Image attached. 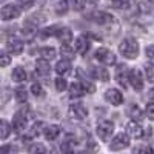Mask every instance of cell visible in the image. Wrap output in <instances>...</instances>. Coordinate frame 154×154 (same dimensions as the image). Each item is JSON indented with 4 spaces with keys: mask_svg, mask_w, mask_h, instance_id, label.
<instances>
[{
    "mask_svg": "<svg viewBox=\"0 0 154 154\" xmlns=\"http://www.w3.org/2000/svg\"><path fill=\"white\" fill-rule=\"evenodd\" d=\"M120 54L126 59H136L139 56V43L136 38L133 37H126L122 40L120 46H119Z\"/></svg>",
    "mask_w": 154,
    "mask_h": 154,
    "instance_id": "cell-1",
    "label": "cell"
},
{
    "mask_svg": "<svg viewBox=\"0 0 154 154\" xmlns=\"http://www.w3.org/2000/svg\"><path fill=\"white\" fill-rule=\"evenodd\" d=\"M114 133V123L109 122V120H102L99 125H97V134L99 137L103 140V142H108V140L111 139Z\"/></svg>",
    "mask_w": 154,
    "mask_h": 154,
    "instance_id": "cell-2",
    "label": "cell"
},
{
    "mask_svg": "<svg viewBox=\"0 0 154 154\" xmlns=\"http://www.w3.org/2000/svg\"><path fill=\"white\" fill-rule=\"evenodd\" d=\"M94 57L100 63H103V65H114V63H116V56L111 53L109 49H106V48H99L96 51Z\"/></svg>",
    "mask_w": 154,
    "mask_h": 154,
    "instance_id": "cell-3",
    "label": "cell"
},
{
    "mask_svg": "<svg viewBox=\"0 0 154 154\" xmlns=\"http://www.w3.org/2000/svg\"><path fill=\"white\" fill-rule=\"evenodd\" d=\"M116 80H117V83L122 88L128 86V82H130V71H128V66L123 65V63L119 65L117 69H116Z\"/></svg>",
    "mask_w": 154,
    "mask_h": 154,
    "instance_id": "cell-4",
    "label": "cell"
},
{
    "mask_svg": "<svg viewBox=\"0 0 154 154\" xmlns=\"http://www.w3.org/2000/svg\"><path fill=\"white\" fill-rule=\"evenodd\" d=\"M128 145H130V137H128V134H123V133H122V134H117V136L112 139L109 148L114 149V151H119V149L126 148Z\"/></svg>",
    "mask_w": 154,
    "mask_h": 154,
    "instance_id": "cell-5",
    "label": "cell"
},
{
    "mask_svg": "<svg viewBox=\"0 0 154 154\" xmlns=\"http://www.w3.org/2000/svg\"><path fill=\"white\" fill-rule=\"evenodd\" d=\"M69 116L75 120H83L88 116V109L82 103H74V105L69 106Z\"/></svg>",
    "mask_w": 154,
    "mask_h": 154,
    "instance_id": "cell-6",
    "label": "cell"
},
{
    "mask_svg": "<svg viewBox=\"0 0 154 154\" xmlns=\"http://www.w3.org/2000/svg\"><path fill=\"white\" fill-rule=\"evenodd\" d=\"M25 126H26V112L25 109H20L14 114V119H12V128L16 131H23Z\"/></svg>",
    "mask_w": 154,
    "mask_h": 154,
    "instance_id": "cell-7",
    "label": "cell"
},
{
    "mask_svg": "<svg viewBox=\"0 0 154 154\" xmlns=\"http://www.w3.org/2000/svg\"><path fill=\"white\" fill-rule=\"evenodd\" d=\"M105 99H106V102H109V103H111V105H114V106L122 105V102H123V96H122V93H119L117 89H114V88L106 89V93H105Z\"/></svg>",
    "mask_w": 154,
    "mask_h": 154,
    "instance_id": "cell-8",
    "label": "cell"
},
{
    "mask_svg": "<svg viewBox=\"0 0 154 154\" xmlns=\"http://www.w3.org/2000/svg\"><path fill=\"white\" fill-rule=\"evenodd\" d=\"M19 16H20V9L16 5H5L2 8V19L5 22L12 20V19H17Z\"/></svg>",
    "mask_w": 154,
    "mask_h": 154,
    "instance_id": "cell-9",
    "label": "cell"
},
{
    "mask_svg": "<svg viewBox=\"0 0 154 154\" xmlns=\"http://www.w3.org/2000/svg\"><path fill=\"white\" fill-rule=\"evenodd\" d=\"M89 19H91L93 22L99 23V25H108L112 22V16L108 14V12H103V11H96L93 12V14H89Z\"/></svg>",
    "mask_w": 154,
    "mask_h": 154,
    "instance_id": "cell-10",
    "label": "cell"
},
{
    "mask_svg": "<svg viewBox=\"0 0 154 154\" xmlns=\"http://www.w3.org/2000/svg\"><path fill=\"white\" fill-rule=\"evenodd\" d=\"M130 83L133 85V88L136 91H140L143 88V77H142V72L139 69H133L130 72Z\"/></svg>",
    "mask_w": 154,
    "mask_h": 154,
    "instance_id": "cell-11",
    "label": "cell"
},
{
    "mask_svg": "<svg viewBox=\"0 0 154 154\" xmlns=\"http://www.w3.org/2000/svg\"><path fill=\"white\" fill-rule=\"evenodd\" d=\"M6 51L11 56H19L23 51V43L19 38H9L8 43H6Z\"/></svg>",
    "mask_w": 154,
    "mask_h": 154,
    "instance_id": "cell-12",
    "label": "cell"
},
{
    "mask_svg": "<svg viewBox=\"0 0 154 154\" xmlns=\"http://www.w3.org/2000/svg\"><path fill=\"white\" fill-rule=\"evenodd\" d=\"M74 46H75V49H77L79 54H86L89 46H91V43H89V38L86 35H80V37H77Z\"/></svg>",
    "mask_w": 154,
    "mask_h": 154,
    "instance_id": "cell-13",
    "label": "cell"
},
{
    "mask_svg": "<svg viewBox=\"0 0 154 154\" xmlns=\"http://www.w3.org/2000/svg\"><path fill=\"white\" fill-rule=\"evenodd\" d=\"M126 133H128V136H131V137H142L143 136V128L140 126V123L137 122V120H133V122H130L128 123V126H126Z\"/></svg>",
    "mask_w": 154,
    "mask_h": 154,
    "instance_id": "cell-14",
    "label": "cell"
},
{
    "mask_svg": "<svg viewBox=\"0 0 154 154\" xmlns=\"http://www.w3.org/2000/svg\"><path fill=\"white\" fill-rule=\"evenodd\" d=\"M56 37L62 42V45H63V43H71V40H72V32H71L69 28L59 26V29H57V32H56Z\"/></svg>",
    "mask_w": 154,
    "mask_h": 154,
    "instance_id": "cell-15",
    "label": "cell"
},
{
    "mask_svg": "<svg viewBox=\"0 0 154 154\" xmlns=\"http://www.w3.org/2000/svg\"><path fill=\"white\" fill-rule=\"evenodd\" d=\"M85 93H88V89L85 86V82H75L69 86V96L71 97H80Z\"/></svg>",
    "mask_w": 154,
    "mask_h": 154,
    "instance_id": "cell-16",
    "label": "cell"
},
{
    "mask_svg": "<svg viewBox=\"0 0 154 154\" xmlns=\"http://www.w3.org/2000/svg\"><path fill=\"white\" fill-rule=\"evenodd\" d=\"M35 71L38 75H49L51 72V66H49V62L48 60H43L40 59L37 62V65H35Z\"/></svg>",
    "mask_w": 154,
    "mask_h": 154,
    "instance_id": "cell-17",
    "label": "cell"
},
{
    "mask_svg": "<svg viewBox=\"0 0 154 154\" xmlns=\"http://www.w3.org/2000/svg\"><path fill=\"white\" fill-rule=\"evenodd\" d=\"M43 134H45V137L48 140H56L59 137V134H60V128L57 125H49V126H46L43 130Z\"/></svg>",
    "mask_w": 154,
    "mask_h": 154,
    "instance_id": "cell-18",
    "label": "cell"
},
{
    "mask_svg": "<svg viewBox=\"0 0 154 154\" xmlns=\"http://www.w3.org/2000/svg\"><path fill=\"white\" fill-rule=\"evenodd\" d=\"M56 72L57 74H60V75H66V74H69L71 72V63H69V60H60L57 65H56Z\"/></svg>",
    "mask_w": 154,
    "mask_h": 154,
    "instance_id": "cell-19",
    "label": "cell"
},
{
    "mask_svg": "<svg viewBox=\"0 0 154 154\" xmlns=\"http://www.w3.org/2000/svg\"><path fill=\"white\" fill-rule=\"evenodd\" d=\"M77 53V49H75V46H69V43H63L62 45V48H60V54L65 57L66 60H69V59H74V54Z\"/></svg>",
    "mask_w": 154,
    "mask_h": 154,
    "instance_id": "cell-20",
    "label": "cell"
},
{
    "mask_svg": "<svg viewBox=\"0 0 154 154\" xmlns=\"http://www.w3.org/2000/svg\"><path fill=\"white\" fill-rule=\"evenodd\" d=\"M38 57L40 59H43V60H48V62H51L54 57H56V49L54 48H49V46H46V48H42V49H38Z\"/></svg>",
    "mask_w": 154,
    "mask_h": 154,
    "instance_id": "cell-21",
    "label": "cell"
},
{
    "mask_svg": "<svg viewBox=\"0 0 154 154\" xmlns=\"http://www.w3.org/2000/svg\"><path fill=\"white\" fill-rule=\"evenodd\" d=\"M12 80H14V82H19V83L26 80V72H25V69L20 68V66L14 68V71H12Z\"/></svg>",
    "mask_w": 154,
    "mask_h": 154,
    "instance_id": "cell-22",
    "label": "cell"
},
{
    "mask_svg": "<svg viewBox=\"0 0 154 154\" xmlns=\"http://www.w3.org/2000/svg\"><path fill=\"white\" fill-rule=\"evenodd\" d=\"M93 75L102 82H108V71L105 68H93Z\"/></svg>",
    "mask_w": 154,
    "mask_h": 154,
    "instance_id": "cell-23",
    "label": "cell"
},
{
    "mask_svg": "<svg viewBox=\"0 0 154 154\" xmlns=\"http://www.w3.org/2000/svg\"><path fill=\"white\" fill-rule=\"evenodd\" d=\"M128 116H130L133 120H137L139 122L140 119H142V111L139 109L137 105H131L130 108H128Z\"/></svg>",
    "mask_w": 154,
    "mask_h": 154,
    "instance_id": "cell-24",
    "label": "cell"
},
{
    "mask_svg": "<svg viewBox=\"0 0 154 154\" xmlns=\"http://www.w3.org/2000/svg\"><path fill=\"white\" fill-rule=\"evenodd\" d=\"M69 9L68 6V0H60V2H57L56 5V12L59 16H63V14H66V11Z\"/></svg>",
    "mask_w": 154,
    "mask_h": 154,
    "instance_id": "cell-25",
    "label": "cell"
},
{
    "mask_svg": "<svg viewBox=\"0 0 154 154\" xmlns=\"http://www.w3.org/2000/svg\"><path fill=\"white\" fill-rule=\"evenodd\" d=\"M16 100L19 103H25V102L28 100V93L25 88H17L16 89Z\"/></svg>",
    "mask_w": 154,
    "mask_h": 154,
    "instance_id": "cell-26",
    "label": "cell"
},
{
    "mask_svg": "<svg viewBox=\"0 0 154 154\" xmlns=\"http://www.w3.org/2000/svg\"><path fill=\"white\" fill-rule=\"evenodd\" d=\"M0 139L2 140H5L8 136H9V133H11V126H9V123L8 122H5V120H2V125H0Z\"/></svg>",
    "mask_w": 154,
    "mask_h": 154,
    "instance_id": "cell-27",
    "label": "cell"
},
{
    "mask_svg": "<svg viewBox=\"0 0 154 154\" xmlns=\"http://www.w3.org/2000/svg\"><path fill=\"white\" fill-rule=\"evenodd\" d=\"M31 93H32L35 97H38V99H42V97L45 96V91H43L42 85H38V83H32V85H31Z\"/></svg>",
    "mask_w": 154,
    "mask_h": 154,
    "instance_id": "cell-28",
    "label": "cell"
},
{
    "mask_svg": "<svg viewBox=\"0 0 154 154\" xmlns=\"http://www.w3.org/2000/svg\"><path fill=\"white\" fill-rule=\"evenodd\" d=\"M145 74H146L148 82L154 83V63H146L145 65Z\"/></svg>",
    "mask_w": 154,
    "mask_h": 154,
    "instance_id": "cell-29",
    "label": "cell"
},
{
    "mask_svg": "<svg viewBox=\"0 0 154 154\" xmlns=\"http://www.w3.org/2000/svg\"><path fill=\"white\" fill-rule=\"evenodd\" d=\"M57 29H59V26H51V28H45V29H42L40 32H38V35H40L42 38H46V37H49V35H56Z\"/></svg>",
    "mask_w": 154,
    "mask_h": 154,
    "instance_id": "cell-30",
    "label": "cell"
},
{
    "mask_svg": "<svg viewBox=\"0 0 154 154\" xmlns=\"http://www.w3.org/2000/svg\"><path fill=\"white\" fill-rule=\"evenodd\" d=\"M66 80L63 79V77H59V79H56V89L57 91H65L66 89Z\"/></svg>",
    "mask_w": 154,
    "mask_h": 154,
    "instance_id": "cell-31",
    "label": "cell"
},
{
    "mask_svg": "<svg viewBox=\"0 0 154 154\" xmlns=\"http://www.w3.org/2000/svg\"><path fill=\"white\" fill-rule=\"evenodd\" d=\"M111 3L114 8H126L128 6V0H111Z\"/></svg>",
    "mask_w": 154,
    "mask_h": 154,
    "instance_id": "cell-32",
    "label": "cell"
},
{
    "mask_svg": "<svg viewBox=\"0 0 154 154\" xmlns=\"http://www.w3.org/2000/svg\"><path fill=\"white\" fill-rule=\"evenodd\" d=\"M145 112H146V117H148L149 120H154V103H148Z\"/></svg>",
    "mask_w": 154,
    "mask_h": 154,
    "instance_id": "cell-33",
    "label": "cell"
},
{
    "mask_svg": "<svg viewBox=\"0 0 154 154\" xmlns=\"http://www.w3.org/2000/svg\"><path fill=\"white\" fill-rule=\"evenodd\" d=\"M28 151L29 152H46V148L42 146V145H31Z\"/></svg>",
    "mask_w": 154,
    "mask_h": 154,
    "instance_id": "cell-34",
    "label": "cell"
},
{
    "mask_svg": "<svg viewBox=\"0 0 154 154\" xmlns=\"http://www.w3.org/2000/svg\"><path fill=\"white\" fill-rule=\"evenodd\" d=\"M145 53H146V57H148V60H149L151 63H154V46H152V45H151V46H148Z\"/></svg>",
    "mask_w": 154,
    "mask_h": 154,
    "instance_id": "cell-35",
    "label": "cell"
},
{
    "mask_svg": "<svg viewBox=\"0 0 154 154\" xmlns=\"http://www.w3.org/2000/svg\"><path fill=\"white\" fill-rule=\"evenodd\" d=\"M0 59H2V66H8L9 65V56L6 54V53H2V54H0Z\"/></svg>",
    "mask_w": 154,
    "mask_h": 154,
    "instance_id": "cell-36",
    "label": "cell"
},
{
    "mask_svg": "<svg viewBox=\"0 0 154 154\" xmlns=\"http://www.w3.org/2000/svg\"><path fill=\"white\" fill-rule=\"evenodd\" d=\"M17 2H19L23 8H29V6H32V3L35 2V0H17Z\"/></svg>",
    "mask_w": 154,
    "mask_h": 154,
    "instance_id": "cell-37",
    "label": "cell"
},
{
    "mask_svg": "<svg viewBox=\"0 0 154 154\" xmlns=\"http://www.w3.org/2000/svg\"><path fill=\"white\" fill-rule=\"evenodd\" d=\"M133 151H134V152H140V151H143V152H151L152 148H149V146H136Z\"/></svg>",
    "mask_w": 154,
    "mask_h": 154,
    "instance_id": "cell-38",
    "label": "cell"
},
{
    "mask_svg": "<svg viewBox=\"0 0 154 154\" xmlns=\"http://www.w3.org/2000/svg\"><path fill=\"white\" fill-rule=\"evenodd\" d=\"M151 134H152V128H149V126H148L146 130L143 131V136H145V137H149Z\"/></svg>",
    "mask_w": 154,
    "mask_h": 154,
    "instance_id": "cell-39",
    "label": "cell"
}]
</instances>
